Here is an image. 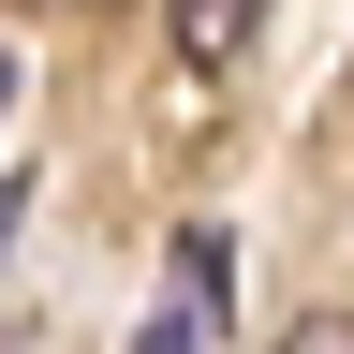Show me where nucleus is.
Returning a JSON list of instances; mask_svg holds the SVG:
<instances>
[{
    "label": "nucleus",
    "mask_w": 354,
    "mask_h": 354,
    "mask_svg": "<svg viewBox=\"0 0 354 354\" xmlns=\"http://www.w3.org/2000/svg\"><path fill=\"white\" fill-rule=\"evenodd\" d=\"M0 236H15V192H0Z\"/></svg>",
    "instance_id": "nucleus-4"
},
{
    "label": "nucleus",
    "mask_w": 354,
    "mask_h": 354,
    "mask_svg": "<svg viewBox=\"0 0 354 354\" xmlns=\"http://www.w3.org/2000/svg\"><path fill=\"white\" fill-rule=\"evenodd\" d=\"M133 354H207V310H192V295H177V310H162V325H148V339H133Z\"/></svg>",
    "instance_id": "nucleus-3"
},
{
    "label": "nucleus",
    "mask_w": 354,
    "mask_h": 354,
    "mask_svg": "<svg viewBox=\"0 0 354 354\" xmlns=\"http://www.w3.org/2000/svg\"><path fill=\"white\" fill-rule=\"evenodd\" d=\"M251 30H266V0H177V59H192V74H236Z\"/></svg>",
    "instance_id": "nucleus-1"
},
{
    "label": "nucleus",
    "mask_w": 354,
    "mask_h": 354,
    "mask_svg": "<svg viewBox=\"0 0 354 354\" xmlns=\"http://www.w3.org/2000/svg\"><path fill=\"white\" fill-rule=\"evenodd\" d=\"M281 354H354V310H295V325H281Z\"/></svg>",
    "instance_id": "nucleus-2"
},
{
    "label": "nucleus",
    "mask_w": 354,
    "mask_h": 354,
    "mask_svg": "<svg viewBox=\"0 0 354 354\" xmlns=\"http://www.w3.org/2000/svg\"><path fill=\"white\" fill-rule=\"evenodd\" d=\"M0 104H15V59H0Z\"/></svg>",
    "instance_id": "nucleus-5"
}]
</instances>
